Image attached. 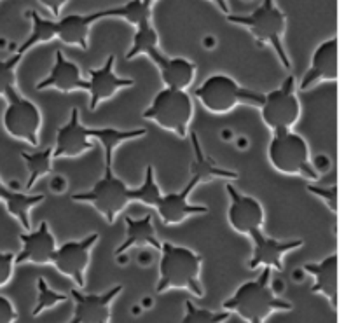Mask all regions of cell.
Instances as JSON below:
<instances>
[{
	"label": "cell",
	"instance_id": "obj_1",
	"mask_svg": "<svg viewBox=\"0 0 358 323\" xmlns=\"http://www.w3.org/2000/svg\"><path fill=\"white\" fill-rule=\"evenodd\" d=\"M271 271L273 269L262 268L259 278L241 283L236 292L222 303L224 311L236 313L248 323H264L273 313L292 310V303L280 299L269 287Z\"/></svg>",
	"mask_w": 358,
	"mask_h": 323
},
{
	"label": "cell",
	"instance_id": "obj_2",
	"mask_svg": "<svg viewBox=\"0 0 358 323\" xmlns=\"http://www.w3.org/2000/svg\"><path fill=\"white\" fill-rule=\"evenodd\" d=\"M159 280L156 292L163 294L171 289H184L192 296L203 297L205 290L201 285L203 257L198 252L182 245L164 241L161 243Z\"/></svg>",
	"mask_w": 358,
	"mask_h": 323
},
{
	"label": "cell",
	"instance_id": "obj_3",
	"mask_svg": "<svg viewBox=\"0 0 358 323\" xmlns=\"http://www.w3.org/2000/svg\"><path fill=\"white\" fill-rule=\"evenodd\" d=\"M227 21L234 24H240L250 30L255 41L259 44H269L275 49L276 56L282 62L283 69L290 70L292 63H290L287 49L283 45V35L287 31V16L275 0H262L261 6L248 16H234V14H227Z\"/></svg>",
	"mask_w": 358,
	"mask_h": 323
},
{
	"label": "cell",
	"instance_id": "obj_4",
	"mask_svg": "<svg viewBox=\"0 0 358 323\" xmlns=\"http://www.w3.org/2000/svg\"><path fill=\"white\" fill-rule=\"evenodd\" d=\"M269 163L275 170L283 175L304 177L310 182L320 178L318 170L310 159V147L306 140L292 129H280L273 131V138L268 147Z\"/></svg>",
	"mask_w": 358,
	"mask_h": 323
},
{
	"label": "cell",
	"instance_id": "obj_5",
	"mask_svg": "<svg viewBox=\"0 0 358 323\" xmlns=\"http://www.w3.org/2000/svg\"><path fill=\"white\" fill-rule=\"evenodd\" d=\"M194 98L212 114H227L241 103L261 107L264 94L247 89L226 73H213L196 87Z\"/></svg>",
	"mask_w": 358,
	"mask_h": 323
},
{
	"label": "cell",
	"instance_id": "obj_6",
	"mask_svg": "<svg viewBox=\"0 0 358 323\" xmlns=\"http://www.w3.org/2000/svg\"><path fill=\"white\" fill-rule=\"evenodd\" d=\"M194 114V103L187 91L164 87L154 96L152 103L143 110V117L150 119L161 128L175 133L180 138L189 135V124Z\"/></svg>",
	"mask_w": 358,
	"mask_h": 323
},
{
	"label": "cell",
	"instance_id": "obj_7",
	"mask_svg": "<svg viewBox=\"0 0 358 323\" xmlns=\"http://www.w3.org/2000/svg\"><path fill=\"white\" fill-rule=\"evenodd\" d=\"M129 191H131V187H128L121 178L115 177L114 164L105 163L103 177L90 191L72 194V199L73 201L90 203L103 215L107 224H114L119 213L131 201Z\"/></svg>",
	"mask_w": 358,
	"mask_h": 323
},
{
	"label": "cell",
	"instance_id": "obj_8",
	"mask_svg": "<svg viewBox=\"0 0 358 323\" xmlns=\"http://www.w3.org/2000/svg\"><path fill=\"white\" fill-rule=\"evenodd\" d=\"M262 121L273 131L292 129L299 122L301 101L296 89V77L289 76L278 89L264 94L261 103Z\"/></svg>",
	"mask_w": 358,
	"mask_h": 323
},
{
	"label": "cell",
	"instance_id": "obj_9",
	"mask_svg": "<svg viewBox=\"0 0 358 323\" xmlns=\"http://www.w3.org/2000/svg\"><path fill=\"white\" fill-rule=\"evenodd\" d=\"M7 107L3 110V128L10 136L23 140L28 145H38V131L42 126V114L37 105L28 98L21 96L17 89H10L3 96Z\"/></svg>",
	"mask_w": 358,
	"mask_h": 323
},
{
	"label": "cell",
	"instance_id": "obj_10",
	"mask_svg": "<svg viewBox=\"0 0 358 323\" xmlns=\"http://www.w3.org/2000/svg\"><path fill=\"white\" fill-rule=\"evenodd\" d=\"M98 238H100V234L91 233L83 240L66 241L62 247H56L55 255H52L51 264L62 275L72 278L79 289L86 287V271L91 261V250H93Z\"/></svg>",
	"mask_w": 358,
	"mask_h": 323
},
{
	"label": "cell",
	"instance_id": "obj_11",
	"mask_svg": "<svg viewBox=\"0 0 358 323\" xmlns=\"http://www.w3.org/2000/svg\"><path fill=\"white\" fill-rule=\"evenodd\" d=\"M226 192L229 196V208H227V220L229 226L236 233L250 238L255 231H262L264 226V208L259 199L254 196L241 194L233 187V184H226Z\"/></svg>",
	"mask_w": 358,
	"mask_h": 323
},
{
	"label": "cell",
	"instance_id": "obj_12",
	"mask_svg": "<svg viewBox=\"0 0 358 323\" xmlns=\"http://www.w3.org/2000/svg\"><path fill=\"white\" fill-rule=\"evenodd\" d=\"M121 292L122 285H114L103 294H83L79 289H72L73 315L69 323H110L112 303Z\"/></svg>",
	"mask_w": 358,
	"mask_h": 323
},
{
	"label": "cell",
	"instance_id": "obj_13",
	"mask_svg": "<svg viewBox=\"0 0 358 323\" xmlns=\"http://www.w3.org/2000/svg\"><path fill=\"white\" fill-rule=\"evenodd\" d=\"M114 62L115 56L110 55L105 59L103 65L100 69H91L90 77L84 84V91L90 93V110L94 112L98 105L105 100H110L117 91L124 89V87L135 86V80L128 79V77H119L114 72Z\"/></svg>",
	"mask_w": 358,
	"mask_h": 323
},
{
	"label": "cell",
	"instance_id": "obj_14",
	"mask_svg": "<svg viewBox=\"0 0 358 323\" xmlns=\"http://www.w3.org/2000/svg\"><path fill=\"white\" fill-rule=\"evenodd\" d=\"M250 240L254 241V254H252L250 262H248L250 269L269 268L276 269V271H283V257L289 252L297 250L304 245L303 240H275V238L266 236L262 231H255Z\"/></svg>",
	"mask_w": 358,
	"mask_h": 323
},
{
	"label": "cell",
	"instance_id": "obj_15",
	"mask_svg": "<svg viewBox=\"0 0 358 323\" xmlns=\"http://www.w3.org/2000/svg\"><path fill=\"white\" fill-rule=\"evenodd\" d=\"M199 184L194 178H189V182L184 185L182 191L161 196L159 203L156 206L157 215L161 217V222L166 224V226H177V224H182L189 217L208 213V206L196 205V203L189 201V196H191V192Z\"/></svg>",
	"mask_w": 358,
	"mask_h": 323
},
{
	"label": "cell",
	"instance_id": "obj_16",
	"mask_svg": "<svg viewBox=\"0 0 358 323\" xmlns=\"http://www.w3.org/2000/svg\"><path fill=\"white\" fill-rule=\"evenodd\" d=\"M94 143L91 142L87 135V128L80 122L79 108L73 107L70 110V119L66 124L58 128L56 133V142L52 147V159H62V157H79L84 152L91 150Z\"/></svg>",
	"mask_w": 358,
	"mask_h": 323
},
{
	"label": "cell",
	"instance_id": "obj_17",
	"mask_svg": "<svg viewBox=\"0 0 358 323\" xmlns=\"http://www.w3.org/2000/svg\"><path fill=\"white\" fill-rule=\"evenodd\" d=\"M20 241L23 245L20 254L14 257V264L20 266L24 262L31 264H51L52 255L56 252V240L52 236L49 224L42 220L41 226L34 231H24L20 234Z\"/></svg>",
	"mask_w": 358,
	"mask_h": 323
},
{
	"label": "cell",
	"instance_id": "obj_18",
	"mask_svg": "<svg viewBox=\"0 0 358 323\" xmlns=\"http://www.w3.org/2000/svg\"><path fill=\"white\" fill-rule=\"evenodd\" d=\"M325 80H338V37L327 38L315 49L311 65L301 80L299 89L308 91Z\"/></svg>",
	"mask_w": 358,
	"mask_h": 323
},
{
	"label": "cell",
	"instance_id": "obj_19",
	"mask_svg": "<svg viewBox=\"0 0 358 323\" xmlns=\"http://www.w3.org/2000/svg\"><path fill=\"white\" fill-rule=\"evenodd\" d=\"M154 65L159 70L161 80H163L164 87L170 89H182L185 91L192 84L196 76V65L194 62L187 58H170V56L163 55L159 49H154L149 55Z\"/></svg>",
	"mask_w": 358,
	"mask_h": 323
},
{
	"label": "cell",
	"instance_id": "obj_20",
	"mask_svg": "<svg viewBox=\"0 0 358 323\" xmlns=\"http://www.w3.org/2000/svg\"><path fill=\"white\" fill-rule=\"evenodd\" d=\"M84 84L86 80L83 79L80 76V69L79 65H76L73 62L65 58L62 51H56V58H55V65H52L51 72L45 79H42L41 82L37 84V89L44 91V89H58L62 93H70V91L76 89H83L84 91Z\"/></svg>",
	"mask_w": 358,
	"mask_h": 323
},
{
	"label": "cell",
	"instance_id": "obj_21",
	"mask_svg": "<svg viewBox=\"0 0 358 323\" xmlns=\"http://www.w3.org/2000/svg\"><path fill=\"white\" fill-rule=\"evenodd\" d=\"M308 275L313 276L311 292L322 294L338 310V254H331L320 262H308L303 266Z\"/></svg>",
	"mask_w": 358,
	"mask_h": 323
},
{
	"label": "cell",
	"instance_id": "obj_22",
	"mask_svg": "<svg viewBox=\"0 0 358 323\" xmlns=\"http://www.w3.org/2000/svg\"><path fill=\"white\" fill-rule=\"evenodd\" d=\"M191 143H192V161H191V178H194L199 185L208 184V182L215 180H236L240 175L233 170H226V168L219 166L210 159L203 150L201 142H199L198 135L191 133Z\"/></svg>",
	"mask_w": 358,
	"mask_h": 323
},
{
	"label": "cell",
	"instance_id": "obj_23",
	"mask_svg": "<svg viewBox=\"0 0 358 323\" xmlns=\"http://www.w3.org/2000/svg\"><path fill=\"white\" fill-rule=\"evenodd\" d=\"M98 20H101L100 10L93 14H69L56 21V37L65 44L79 45L86 51L90 48V27Z\"/></svg>",
	"mask_w": 358,
	"mask_h": 323
},
{
	"label": "cell",
	"instance_id": "obj_24",
	"mask_svg": "<svg viewBox=\"0 0 358 323\" xmlns=\"http://www.w3.org/2000/svg\"><path fill=\"white\" fill-rule=\"evenodd\" d=\"M126 238L117 248H115L114 255L119 257L121 254H126L129 248L135 247H152L156 250H161V241L157 240L156 229L152 226V215H145L142 219H133V217L126 215Z\"/></svg>",
	"mask_w": 358,
	"mask_h": 323
},
{
	"label": "cell",
	"instance_id": "obj_25",
	"mask_svg": "<svg viewBox=\"0 0 358 323\" xmlns=\"http://www.w3.org/2000/svg\"><path fill=\"white\" fill-rule=\"evenodd\" d=\"M87 135L90 138H94L100 142V145L103 147V156L105 163L114 164V152L122 142H129V140L142 138L147 135L145 128L140 129H115V128H87Z\"/></svg>",
	"mask_w": 358,
	"mask_h": 323
},
{
	"label": "cell",
	"instance_id": "obj_26",
	"mask_svg": "<svg viewBox=\"0 0 358 323\" xmlns=\"http://www.w3.org/2000/svg\"><path fill=\"white\" fill-rule=\"evenodd\" d=\"M27 16L30 17V21H31V31H30V35H28L27 41H24L23 44L17 48L16 52L21 56H23L27 51H30L31 48H35V45L44 44V42L52 41V38L56 37V21L55 20H45V17H42L41 14L34 9L27 10Z\"/></svg>",
	"mask_w": 358,
	"mask_h": 323
},
{
	"label": "cell",
	"instance_id": "obj_27",
	"mask_svg": "<svg viewBox=\"0 0 358 323\" xmlns=\"http://www.w3.org/2000/svg\"><path fill=\"white\" fill-rule=\"evenodd\" d=\"M44 201V194H30V192L10 191V196L6 201V208L17 222L21 224L24 231H31L30 212L34 206Z\"/></svg>",
	"mask_w": 358,
	"mask_h": 323
},
{
	"label": "cell",
	"instance_id": "obj_28",
	"mask_svg": "<svg viewBox=\"0 0 358 323\" xmlns=\"http://www.w3.org/2000/svg\"><path fill=\"white\" fill-rule=\"evenodd\" d=\"M21 159L24 161L28 170V182H27V191H31L34 185L37 184L38 178L45 177L51 173L52 170V147H45L42 150H35V152H27L21 150Z\"/></svg>",
	"mask_w": 358,
	"mask_h": 323
},
{
	"label": "cell",
	"instance_id": "obj_29",
	"mask_svg": "<svg viewBox=\"0 0 358 323\" xmlns=\"http://www.w3.org/2000/svg\"><path fill=\"white\" fill-rule=\"evenodd\" d=\"M101 17H122L133 27H138L143 21H149L152 16V7L145 6L142 0H129L122 6L110 7V9L100 10Z\"/></svg>",
	"mask_w": 358,
	"mask_h": 323
},
{
	"label": "cell",
	"instance_id": "obj_30",
	"mask_svg": "<svg viewBox=\"0 0 358 323\" xmlns=\"http://www.w3.org/2000/svg\"><path fill=\"white\" fill-rule=\"evenodd\" d=\"M135 28V37H133L131 48L126 52V59H133L135 56L140 55H149L154 49H159V35H157L156 28L152 27L150 20L143 21V23H140Z\"/></svg>",
	"mask_w": 358,
	"mask_h": 323
},
{
	"label": "cell",
	"instance_id": "obj_31",
	"mask_svg": "<svg viewBox=\"0 0 358 323\" xmlns=\"http://www.w3.org/2000/svg\"><path fill=\"white\" fill-rule=\"evenodd\" d=\"M129 196H131V201H138L142 205L150 206V208H156L163 194H161L156 175H154V168L150 164L145 166V175H143V182L140 184V187L131 189Z\"/></svg>",
	"mask_w": 358,
	"mask_h": 323
},
{
	"label": "cell",
	"instance_id": "obj_32",
	"mask_svg": "<svg viewBox=\"0 0 358 323\" xmlns=\"http://www.w3.org/2000/svg\"><path fill=\"white\" fill-rule=\"evenodd\" d=\"M69 297L65 294H59L56 290H52L51 287L48 285L42 276L37 278V303H35V308L31 310V317H38L41 313H44L45 310H51V308L58 306V304L65 303Z\"/></svg>",
	"mask_w": 358,
	"mask_h": 323
},
{
	"label": "cell",
	"instance_id": "obj_33",
	"mask_svg": "<svg viewBox=\"0 0 358 323\" xmlns=\"http://www.w3.org/2000/svg\"><path fill=\"white\" fill-rule=\"evenodd\" d=\"M229 318L231 313H227V311L215 313V311L194 306L191 301H185V313L180 323H226Z\"/></svg>",
	"mask_w": 358,
	"mask_h": 323
},
{
	"label": "cell",
	"instance_id": "obj_34",
	"mask_svg": "<svg viewBox=\"0 0 358 323\" xmlns=\"http://www.w3.org/2000/svg\"><path fill=\"white\" fill-rule=\"evenodd\" d=\"M21 55H14L7 59H0V96H6L10 89L16 87V69L20 65Z\"/></svg>",
	"mask_w": 358,
	"mask_h": 323
},
{
	"label": "cell",
	"instance_id": "obj_35",
	"mask_svg": "<svg viewBox=\"0 0 358 323\" xmlns=\"http://www.w3.org/2000/svg\"><path fill=\"white\" fill-rule=\"evenodd\" d=\"M308 191L311 192L313 196H317L318 199L325 203L329 210L332 213L338 212V187L332 185V187H318V185H308Z\"/></svg>",
	"mask_w": 358,
	"mask_h": 323
},
{
	"label": "cell",
	"instance_id": "obj_36",
	"mask_svg": "<svg viewBox=\"0 0 358 323\" xmlns=\"http://www.w3.org/2000/svg\"><path fill=\"white\" fill-rule=\"evenodd\" d=\"M14 257L10 252H0V287H6L10 282L14 273Z\"/></svg>",
	"mask_w": 358,
	"mask_h": 323
},
{
	"label": "cell",
	"instance_id": "obj_37",
	"mask_svg": "<svg viewBox=\"0 0 358 323\" xmlns=\"http://www.w3.org/2000/svg\"><path fill=\"white\" fill-rule=\"evenodd\" d=\"M17 320V311L13 301L0 296V323H14Z\"/></svg>",
	"mask_w": 358,
	"mask_h": 323
},
{
	"label": "cell",
	"instance_id": "obj_38",
	"mask_svg": "<svg viewBox=\"0 0 358 323\" xmlns=\"http://www.w3.org/2000/svg\"><path fill=\"white\" fill-rule=\"evenodd\" d=\"M38 2H41L42 6L48 7V9L51 10V13L55 14L56 17H58L59 13H62V7L65 6V3L69 2V0H38Z\"/></svg>",
	"mask_w": 358,
	"mask_h": 323
},
{
	"label": "cell",
	"instance_id": "obj_39",
	"mask_svg": "<svg viewBox=\"0 0 358 323\" xmlns=\"http://www.w3.org/2000/svg\"><path fill=\"white\" fill-rule=\"evenodd\" d=\"M10 191H13V189L6 187V185L2 184V180H0V201L6 203L7 198H9V196H10Z\"/></svg>",
	"mask_w": 358,
	"mask_h": 323
},
{
	"label": "cell",
	"instance_id": "obj_40",
	"mask_svg": "<svg viewBox=\"0 0 358 323\" xmlns=\"http://www.w3.org/2000/svg\"><path fill=\"white\" fill-rule=\"evenodd\" d=\"M213 2L219 6V9L222 10L224 14H229V6H227V0H213Z\"/></svg>",
	"mask_w": 358,
	"mask_h": 323
},
{
	"label": "cell",
	"instance_id": "obj_41",
	"mask_svg": "<svg viewBox=\"0 0 358 323\" xmlns=\"http://www.w3.org/2000/svg\"><path fill=\"white\" fill-rule=\"evenodd\" d=\"M143 3H145V6H149V7H152L154 6V2H157V0H142Z\"/></svg>",
	"mask_w": 358,
	"mask_h": 323
}]
</instances>
